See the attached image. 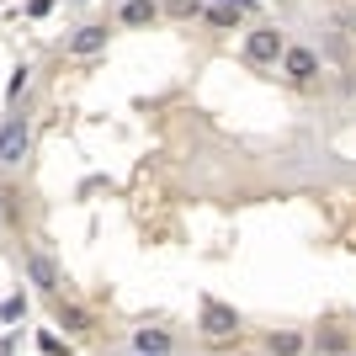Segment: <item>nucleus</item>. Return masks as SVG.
Wrapping results in <instances>:
<instances>
[{
  "mask_svg": "<svg viewBox=\"0 0 356 356\" xmlns=\"http://www.w3.org/2000/svg\"><path fill=\"white\" fill-rule=\"evenodd\" d=\"M346 356H356V351H346Z\"/></svg>",
  "mask_w": 356,
  "mask_h": 356,
  "instance_id": "obj_20",
  "label": "nucleus"
},
{
  "mask_svg": "<svg viewBox=\"0 0 356 356\" xmlns=\"http://www.w3.org/2000/svg\"><path fill=\"white\" fill-rule=\"evenodd\" d=\"M245 16H250V11H239V6H208L202 22H208L213 32H239V27H245Z\"/></svg>",
  "mask_w": 356,
  "mask_h": 356,
  "instance_id": "obj_12",
  "label": "nucleus"
},
{
  "mask_svg": "<svg viewBox=\"0 0 356 356\" xmlns=\"http://www.w3.org/2000/svg\"><path fill=\"white\" fill-rule=\"evenodd\" d=\"M27 154H32V112L27 106H6V118H0V176L22 170Z\"/></svg>",
  "mask_w": 356,
  "mask_h": 356,
  "instance_id": "obj_1",
  "label": "nucleus"
},
{
  "mask_svg": "<svg viewBox=\"0 0 356 356\" xmlns=\"http://www.w3.org/2000/svg\"><path fill=\"white\" fill-rule=\"evenodd\" d=\"M134 356H149V351H134Z\"/></svg>",
  "mask_w": 356,
  "mask_h": 356,
  "instance_id": "obj_19",
  "label": "nucleus"
},
{
  "mask_svg": "<svg viewBox=\"0 0 356 356\" xmlns=\"http://www.w3.org/2000/svg\"><path fill=\"white\" fill-rule=\"evenodd\" d=\"M43 351H48V356H64V351H70V346H64L59 335H43Z\"/></svg>",
  "mask_w": 356,
  "mask_h": 356,
  "instance_id": "obj_16",
  "label": "nucleus"
},
{
  "mask_svg": "<svg viewBox=\"0 0 356 356\" xmlns=\"http://www.w3.org/2000/svg\"><path fill=\"white\" fill-rule=\"evenodd\" d=\"M277 74H282L287 86L309 90L314 80L325 74V59H319V48H309V43H287V54H282V64H277Z\"/></svg>",
  "mask_w": 356,
  "mask_h": 356,
  "instance_id": "obj_4",
  "label": "nucleus"
},
{
  "mask_svg": "<svg viewBox=\"0 0 356 356\" xmlns=\"http://www.w3.org/2000/svg\"><path fill=\"white\" fill-rule=\"evenodd\" d=\"M27 282L38 287V293H48V298H54V293L64 287V277H59V261H54L48 250H27Z\"/></svg>",
  "mask_w": 356,
  "mask_h": 356,
  "instance_id": "obj_6",
  "label": "nucleus"
},
{
  "mask_svg": "<svg viewBox=\"0 0 356 356\" xmlns=\"http://www.w3.org/2000/svg\"><path fill=\"white\" fill-rule=\"evenodd\" d=\"M202 11H208V0H165V16H170V22H197Z\"/></svg>",
  "mask_w": 356,
  "mask_h": 356,
  "instance_id": "obj_13",
  "label": "nucleus"
},
{
  "mask_svg": "<svg viewBox=\"0 0 356 356\" xmlns=\"http://www.w3.org/2000/svg\"><path fill=\"white\" fill-rule=\"evenodd\" d=\"M261 351L266 356H303L309 351V335H303V330H271Z\"/></svg>",
  "mask_w": 356,
  "mask_h": 356,
  "instance_id": "obj_9",
  "label": "nucleus"
},
{
  "mask_svg": "<svg viewBox=\"0 0 356 356\" xmlns=\"http://www.w3.org/2000/svg\"><path fill=\"white\" fill-rule=\"evenodd\" d=\"M309 346H314L319 356H346V351H351V335H346V330H335V325H319V330L309 335Z\"/></svg>",
  "mask_w": 356,
  "mask_h": 356,
  "instance_id": "obj_10",
  "label": "nucleus"
},
{
  "mask_svg": "<svg viewBox=\"0 0 356 356\" xmlns=\"http://www.w3.org/2000/svg\"><path fill=\"white\" fill-rule=\"evenodd\" d=\"M160 16H165L160 0H122V6H118V22H122V27H154Z\"/></svg>",
  "mask_w": 356,
  "mask_h": 356,
  "instance_id": "obj_8",
  "label": "nucleus"
},
{
  "mask_svg": "<svg viewBox=\"0 0 356 356\" xmlns=\"http://www.w3.org/2000/svg\"><path fill=\"white\" fill-rule=\"evenodd\" d=\"M239 54H245V64H250V70H277V64H282V54H287V32L277 27V22H255V27L245 32Z\"/></svg>",
  "mask_w": 356,
  "mask_h": 356,
  "instance_id": "obj_2",
  "label": "nucleus"
},
{
  "mask_svg": "<svg viewBox=\"0 0 356 356\" xmlns=\"http://www.w3.org/2000/svg\"><path fill=\"white\" fill-rule=\"evenodd\" d=\"M64 6H86V0H64Z\"/></svg>",
  "mask_w": 356,
  "mask_h": 356,
  "instance_id": "obj_18",
  "label": "nucleus"
},
{
  "mask_svg": "<svg viewBox=\"0 0 356 356\" xmlns=\"http://www.w3.org/2000/svg\"><path fill=\"white\" fill-rule=\"evenodd\" d=\"M197 330H202L208 341H234L239 330H245V319H239L234 303H223V298H202V303H197Z\"/></svg>",
  "mask_w": 356,
  "mask_h": 356,
  "instance_id": "obj_3",
  "label": "nucleus"
},
{
  "mask_svg": "<svg viewBox=\"0 0 356 356\" xmlns=\"http://www.w3.org/2000/svg\"><path fill=\"white\" fill-rule=\"evenodd\" d=\"M106 43H112V27H106V22H80V27L64 38V54H70V59H96V54H106Z\"/></svg>",
  "mask_w": 356,
  "mask_h": 356,
  "instance_id": "obj_5",
  "label": "nucleus"
},
{
  "mask_svg": "<svg viewBox=\"0 0 356 356\" xmlns=\"http://www.w3.org/2000/svg\"><path fill=\"white\" fill-rule=\"evenodd\" d=\"M22 314H27V298H22V293H11L6 303H0V319H6V325H16Z\"/></svg>",
  "mask_w": 356,
  "mask_h": 356,
  "instance_id": "obj_15",
  "label": "nucleus"
},
{
  "mask_svg": "<svg viewBox=\"0 0 356 356\" xmlns=\"http://www.w3.org/2000/svg\"><path fill=\"white\" fill-rule=\"evenodd\" d=\"M239 356H266V351H239Z\"/></svg>",
  "mask_w": 356,
  "mask_h": 356,
  "instance_id": "obj_17",
  "label": "nucleus"
},
{
  "mask_svg": "<svg viewBox=\"0 0 356 356\" xmlns=\"http://www.w3.org/2000/svg\"><path fill=\"white\" fill-rule=\"evenodd\" d=\"M27 86H32V64L22 59V64H16V70H11V86H6V102L16 106V102H22V90H27Z\"/></svg>",
  "mask_w": 356,
  "mask_h": 356,
  "instance_id": "obj_14",
  "label": "nucleus"
},
{
  "mask_svg": "<svg viewBox=\"0 0 356 356\" xmlns=\"http://www.w3.org/2000/svg\"><path fill=\"white\" fill-rule=\"evenodd\" d=\"M48 314H54V325L64 330V335H86L90 330V309H80V303H70V298H48Z\"/></svg>",
  "mask_w": 356,
  "mask_h": 356,
  "instance_id": "obj_7",
  "label": "nucleus"
},
{
  "mask_svg": "<svg viewBox=\"0 0 356 356\" xmlns=\"http://www.w3.org/2000/svg\"><path fill=\"white\" fill-rule=\"evenodd\" d=\"M134 351H149V356H170L176 351V335L170 330H134Z\"/></svg>",
  "mask_w": 356,
  "mask_h": 356,
  "instance_id": "obj_11",
  "label": "nucleus"
}]
</instances>
